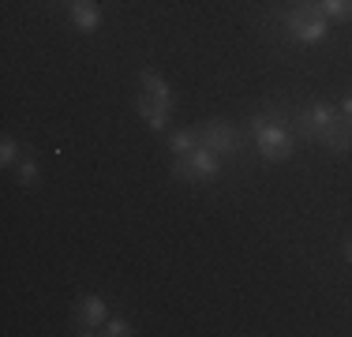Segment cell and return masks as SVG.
<instances>
[{
	"label": "cell",
	"instance_id": "obj_1",
	"mask_svg": "<svg viewBox=\"0 0 352 337\" xmlns=\"http://www.w3.org/2000/svg\"><path fill=\"white\" fill-rule=\"evenodd\" d=\"M248 131H251V139H255V150H258L263 162L278 165V162H289V157L296 154L292 128L278 113H251L248 116Z\"/></svg>",
	"mask_w": 352,
	"mask_h": 337
},
{
	"label": "cell",
	"instance_id": "obj_2",
	"mask_svg": "<svg viewBox=\"0 0 352 337\" xmlns=\"http://www.w3.org/2000/svg\"><path fill=\"white\" fill-rule=\"evenodd\" d=\"M281 27L289 30V38L300 41V45H322V41L330 38V19L322 15L318 0H311V4H292L289 12L281 15Z\"/></svg>",
	"mask_w": 352,
	"mask_h": 337
},
{
	"label": "cell",
	"instance_id": "obj_3",
	"mask_svg": "<svg viewBox=\"0 0 352 337\" xmlns=\"http://www.w3.org/2000/svg\"><path fill=\"white\" fill-rule=\"evenodd\" d=\"M173 176L184 180V184H210V180L221 176V157H217L214 150H206V146H195L191 154H184V157L173 162Z\"/></svg>",
	"mask_w": 352,
	"mask_h": 337
},
{
	"label": "cell",
	"instance_id": "obj_4",
	"mask_svg": "<svg viewBox=\"0 0 352 337\" xmlns=\"http://www.w3.org/2000/svg\"><path fill=\"white\" fill-rule=\"evenodd\" d=\"M195 131H199V146L214 150L217 157H236L240 150H244V135L225 120H206V124H199Z\"/></svg>",
	"mask_w": 352,
	"mask_h": 337
},
{
	"label": "cell",
	"instance_id": "obj_5",
	"mask_svg": "<svg viewBox=\"0 0 352 337\" xmlns=\"http://www.w3.org/2000/svg\"><path fill=\"white\" fill-rule=\"evenodd\" d=\"M341 109L338 105H330V101H315V105H307V109H300V113H292L289 116V128L296 139H304V142H318V135H322V128L338 116Z\"/></svg>",
	"mask_w": 352,
	"mask_h": 337
},
{
	"label": "cell",
	"instance_id": "obj_6",
	"mask_svg": "<svg viewBox=\"0 0 352 337\" xmlns=\"http://www.w3.org/2000/svg\"><path fill=\"white\" fill-rule=\"evenodd\" d=\"M109 318V303L98 296V292H82L79 303H75V326H82L79 334H98Z\"/></svg>",
	"mask_w": 352,
	"mask_h": 337
},
{
	"label": "cell",
	"instance_id": "obj_7",
	"mask_svg": "<svg viewBox=\"0 0 352 337\" xmlns=\"http://www.w3.org/2000/svg\"><path fill=\"white\" fill-rule=\"evenodd\" d=\"M318 142H322V146L330 150V154L345 157L349 150H352V124H349L345 116L338 113V116H333V120L322 128V135H318Z\"/></svg>",
	"mask_w": 352,
	"mask_h": 337
},
{
	"label": "cell",
	"instance_id": "obj_8",
	"mask_svg": "<svg viewBox=\"0 0 352 337\" xmlns=\"http://www.w3.org/2000/svg\"><path fill=\"white\" fill-rule=\"evenodd\" d=\"M135 113H139V120L146 124L150 131H165V128H169V113H173V109H169V105H162L157 98H150V94H142V90H139V98H135Z\"/></svg>",
	"mask_w": 352,
	"mask_h": 337
},
{
	"label": "cell",
	"instance_id": "obj_9",
	"mask_svg": "<svg viewBox=\"0 0 352 337\" xmlns=\"http://www.w3.org/2000/svg\"><path fill=\"white\" fill-rule=\"evenodd\" d=\"M68 19L75 30L82 34H94L102 27V8H98V0H72L68 4Z\"/></svg>",
	"mask_w": 352,
	"mask_h": 337
},
{
	"label": "cell",
	"instance_id": "obj_10",
	"mask_svg": "<svg viewBox=\"0 0 352 337\" xmlns=\"http://www.w3.org/2000/svg\"><path fill=\"white\" fill-rule=\"evenodd\" d=\"M135 83H139V90H142V94L157 98L162 105H169V109L176 105V94H173V87H169V83H165L157 72H150V67H142V72L135 75Z\"/></svg>",
	"mask_w": 352,
	"mask_h": 337
},
{
	"label": "cell",
	"instance_id": "obj_11",
	"mask_svg": "<svg viewBox=\"0 0 352 337\" xmlns=\"http://www.w3.org/2000/svg\"><path fill=\"white\" fill-rule=\"evenodd\" d=\"M195 146H199V131H195V128H176V131L169 135V150H173V157L191 154Z\"/></svg>",
	"mask_w": 352,
	"mask_h": 337
},
{
	"label": "cell",
	"instance_id": "obj_12",
	"mask_svg": "<svg viewBox=\"0 0 352 337\" xmlns=\"http://www.w3.org/2000/svg\"><path fill=\"white\" fill-rule=\"evenodd\" d=\"M38 180H41V168L34 162V154H23L19 165H15V184L19 188H38Z\"/></svg>",
	"mask_w": 352,
	"mask_h": 337
},
{
	"label": "cell",
	"instance_id": "obj_13",
	"mask_svg": "<svg viewBox=\"0 0 352 337\" xmlns=\"http://www.w3.org/2000/svg\"><path fill=\"white\" fill-rule=\"evenodd\" d=\"M318 8H322V15L330 23H349L352 19V0H318Z\"/></svg>",
	"mask_w": 352,
	"mask_h": 337
},
{
	"label": "cell",
	"instance_id": "obj_14",
	"mask_svg": "<svg viewBox=\"0 0 352 337\" xmlns=\"http://www.w3.org/2000/svg\"><path fill=\"white\" fill-rule=\"evenodd\" d=\"M23 154H27V150H23L12 135H4V139H0V165H4V168H15Z\"/></svg>",
	"mask_w": 352,
	"mask_h": 337
},
{
	"label": "cell",
	"instance_id": "obj_15",
	"mask_svg": "<svg viewBox=\"0 0 352 337\" xmlns=\"http://www.w3.org/2000/svg\"><path fill=\"white\" fill-rule=\"evenodd\" d=\"M98 334H105V337H131L135 330H131V323H128V318H120V315H109V318H105V326H102Z\"/></svg>",
	"mask_w": 352,
	"mask_h": 337
},
{
	"label": "cell",
	"instance_id": "obj_16",
	"mask_svg": "<svg viewBox=\"0 0 352 337\" xmlns=\"http://www.w3.org/2000/svg\"><path fill=\"white\" fill-rule=\"evenodd\" d=\"M338 109H341V116H345V120L352 124V94H345V98H341V105H338Z\"/></svg>",
	"mask_w": 352,
	"mask_h": 337
},
{
	"label": "cell",
	"instance_id": "obj_17",
	"mask_svg": "<svg viewBox=\"0 0 352 337\" xmlns=\"http://www.w3.org/2000/svg\"><path fill=\"white\" fill-rule=\"evenodd\" d=\"M345 259H349V263H352V243H345Z\"/></svg>",
	"mask_w": 352,
	"mask_h": 337
},
{
	"label": "cell",
	"instance_id": "obj_18",
	"mask_svg": "<svg viewBox=\"0 0 352 337\" xmlns=\"http://www.w3.org/2000/svg\"><path fill=\"white\" fill-rule=\"evenodd\" d=\"M53 4H64V8H68V4H72V0H53Z\"/></svg>",
	"mask_w": 352,
	"mask_h": 337
},
{
	"label": "cell",
	"instance_id": "obj_19",
	"mask_svg": "<svg viewBox=\"0 0 352 337\" xmlns=\"http://www.w3.org/2000/svg\"><path fill=\"white\" fill-rule=\"evenodd\" d=\"M292 4H311V0H292Z\"/></svg>",
	"mask_w": 352,
	"mask_h": 337
}]
</instances>
